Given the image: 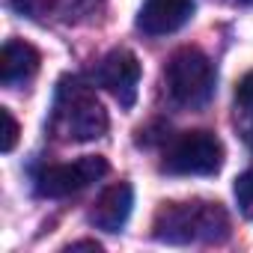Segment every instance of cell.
<instances>
[{"instance_id": "8", "label": "cell", "mask_w": 253, "mask_h": 253, "mask_svg": "<svg viewBox=\"0 0 253 253\" xmlns=\"http://www.w3.org/2000/svg\"><path fill=\"white\" fill-rule=\"evenodd\" d=\"M131 206H134V191L128 182H116L110 188H104L98 194V200L89 209V223L95 229L104 232H119L131 217Z\"/></svg>"}, {"instance_id": "4", "label": "cell", "mask_w": 253, "mask_h": 253, "mask_svg": "<svg viewBox=\"0 0 253 253\" xmlns=\"http://www.w3.org/2000/svg\"><path fill=\"white\" fill-rule=\"evenodd\" d=\"M170 176H211L223 167V143L211 131H185L164 155Z\"/></svg>"}, {"instance_id": "2", "label": "cell", "mask_w": 253, "mask_h": 253, "mask_svg": "<svg viewBox=\"0 0 253 253\" xmlns=\"http://www.w3.org/2000/svg\"><path fill=\"white\" fill-rule=\"evenodd\" d=\"M51 131L60 140H72V143L98 140L107 131V110L101 107L95 92L84 86L78 78H63L54 98Z\"/></svg>"}, {"instance_id": "1", "label": "cell", "mask_w": 253, "mask_h": 253, "mask_svg": "<svg viewBox=\"0 0 253 253\" xmlns=\"http://www.w3.org/2000/svg\"><path fill=\"white\" fill-rule=\"evenodd\" d=\"M152 235L164 244H220L229 238V217L220 203H164L152 220Z\"/></svg>"}, {"instance_id": "13", "label": "cell", "mask_w": 253, "mask_h": 253, "mask_svg": "<svg viewBox=\"0 0 253 253\" xmlns=\"http://www.w3.org/2000/svg\"><path fill=\"white\" fill-rule=\"evenodd\" d=\"M0 119H3V140H0V149L12 152L15 143H18V122H15V116L6 107H0Z\"/></svg>"}, {"instance_id": "5", "label": "cell", "mask_w": 253, "mask_h": 253, "mask_svg": "<svg viewBox=\"0 0 253 253\" xmlns=\"http://www.w3.org/2000/svg\"><path fill=\"white\" fill-rule=\"evenodd\" d=\"M104 173H107V161L101 155H84L72 164H54V167L39 170L33 179V188L39 197L57 200V197H69V194L84 191L86 185L98 182Z\"/></svg>"}, {"instance_id": "10", "label": "cell", "mask_w": 253, "mask_h": 253, "mask_svg": "<svg viewBox=\"0 0 253 253\" xmlns=\"http://www.w3.org/2000/svg\"><path fill=\"white\" fill-rule=\"evenodd\" d=\"M235 203L244 217H253V170H247L235 179Z\"/></svg>"}, {"instance_id": "11", "label": "cell", "mask_w": 253, "mask_h": 253, "mask_svg": "<svg viewBox=\"0 0 253 253\" xmlns=\"http://www.w3.org/2000/svg\"><path fill=\"white\" fill-rule=\"evenodd\" d=\"M9 6L24 18H45L54 9V0H9Z\"/></svg>"}, {"instance_id": "14", "label": "cell", "mask_w": 253, "mask_h": 253, "mask_svg": "<svg viewBox=\"0 0 253 253\" xmlns=\"http://www.w3.org/2000/svg\"><path fill=\"white\" fill-rule=\"evenodd\" d=\"M66 250H95V253H98V250H101V244H98V241H72Z\"/></svg>"}, {"instance_id": "7", "label": "cell", "mask_w": 253, "mask_h": 253, "mask_svg": "<svg viewBox=\"0 0 253 253\" xmlns=\"http://www.w3.org/2000/svg\"><path fill=\"white\" fill-rule=\"evenodd\" d=\"M194 9H197L194 0H143L137 27L146 36H167L182 30L191 21Z\"/></svg>"}, {"instance_id": "15", "label": "cell", "mask_w": 253, "mask_h": 253, "mask_svg": "<svg viewBox=\"0 0 253 253\" xmlns=\"http://www.w3.org/2000/svg\"><path fill=\"white\" fill-rule=\"evenodd\" d=\"M238 3H244V6H253V0H238Z\"/></svg>"}, {"instance_id": "12", "label": "cell", "mask_w": 253, "mask_h": 253, "mask_svg": "<svg viewBox=\"0 0 253 253\" xmlns=\"http://www.w3.org/2000/svg\"><path fill=\"white\" fill-rule=\"evenodd\" d=\"M235 107L247 116H253V72H247L235 86Z\"/></svg>"}, {"instance_id": "3", "label": "cell", "mask_w": 253, "mask_h": 253, "mask_svg": "<svg viewBox=\"0 0 253 253\" xmlns=\"http://www.w3.org/2000/svg\"><path fill=\"white\" fill-rule=\"evenodd\" d=\"M214 81H217L214 66L200 48H179L164 69V84L170 98L179 107H191V110L206 107L211 101Z\"/></svg>"}, {"instance_id": "6", "label": "cell", "mask_w": 253, "mask_h": 253, "mask_svg": "<svg viewBox=\"0 0 253 253\" xmlns=\"http://www.w3.org/2000/svg\"><path fill=\"white\" fill-rule=\"evenodd\" d=\"M95 81L98 86H104L116 101L119 107H131L134 98H137V84H140V63L131 51L125 48H116L110 51L98 69H95Z\"/></svg>"}, {"instance_id": "9", "label": "cell", "mask_w": 253, "mask_h": 253, "mask_svg": "<svg viewBox=\"0 0 253 253\" xmlns=\"http://www.w3.org/2000/svg\"><path fill=\"white\" fill-rule=\"evenodd\" d=\"M39 63H42V57L30 42L9 39L3 45V54H0V81H3V86L27 84L39 72Z\"/></svg>"}]
</instances>
